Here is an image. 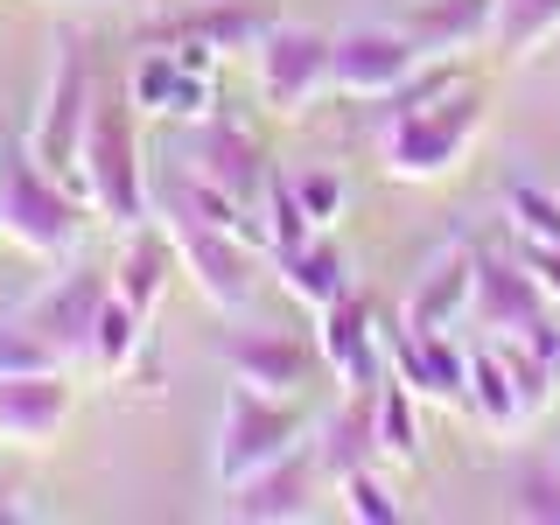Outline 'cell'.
Segmentation results:
<instances>
[{"mask_svg": "<svg viewBox=\"0 0 560 525\" xmlns=\"http://www.w3.org/2000/svg\"><path fill=\"white\" fill-rule=\"evenodd\" d=\"M140 329H148V315H133L127 302H119V294L98 308V329H92V372H98V378H119V372L133 364Z\"/></svg>", "mask_w": 560, "mask_h": 525, "instance_id": "25", "label": "cell"}, {"mask_svg": "<svg viewBox=\"0 0 560 525\" xmlns=\"http://www.w3.org/2000/svg\"><path fill=\"white\" fill-rule=\"evenodd\" d=\"M518 267L539 280V294L560 308V245H518Z\"/></svg>", "mask_w": 560, "mask_h": 525, "instance_id": "32", "label": "cell"}, {"mask_svg": "<svg viewBox=\"0 0 560 525\" xmlns=\"http://www.w3.org/2000/svg\"><path fill=\"white\" fill-rule=\"evenodd\" d=\"M469 329H483L490 343H525L533 358H547L560 372V308L539 294V280L525 267H498L477 253V288H469Z\"/></svg>", "mask_w": 560, "mask_h": 525, "instance_id": "6", "label": "cell"}, {"mask_svg": "<svg viewBox=\"0 0 560 525\" xmlns=\"http://www.w3.org/2000/svg\"><path fill=\"white\" fill-rule=\"evenodd\" d=\"M483 133V92L477 84H442L434 98L420 105H399L393 127H385V175H399V183H434V175H448L455 162L469 154V140Z\"/></svg>", "mask_w": 560, "mask_h": 525, "instance_id": "2", "label": "cell"}, {"mask_svg": "<svg viewBox=\"0 0 560 525\" xmlns=\"http://www.w3.org/2000/svg\"><path fill=\"white\" fill-rule=\"evenodd\" d=\"M294 448H308V413H302V399H273V393H259V385H232V393H224L218 448H210V469H218L224 490L267 477V469L288 463Z\"/></svg>", "mask_w": 560, "mask_h": 525, "instance_id": "4", "label": "cell"}, {"mask_svg": "<svg viewBox=\"0 0 560 525\" xmlns=\"http://www.w3.org/2000/svg\"><path fill=\"white\" fill-rule=\"evenodd\" d=\"M294 197H302V210H308V224H315V232H329V224L343 218V175H329V168L294 175Z\"/></svg>", "mask_w": 560, "mask_h": 525, "instance_id": "30", "label": "cell"}, {"mask_svg": "<svg viewBox=\"0 0 560 525\" xmlns=\"http://www.w3.org/2000/svg\"><path fill=\"white\" fill-rule=\"evenodd\" d=\"M0 154H8V133H0Z\"/></svg>", "mask_w": 560, "mask_h": 525, "instance_id": "33", "label": "cell"}, {"mask_svg": "<svg viewBox=\"0 0 560 525\" xmlns=\"http://www.w3.org/2000/svg\"><path fill=\"white\" fill-rule=\"evenodd\" d=\"M504 218H512L518 245H560V197L539 183H518L512 197H504Z\"/></svg>", "mask_w": 560, "mask_h": 525, "instance_id": "26", "label": "cell"}, {"mask_svg": "<svg viewBox=\"0 0 560 525\" xmlns=\"http://www.w3.org/2000/svg\"><path fill=\"white\" fill-rule=\"evenodd\" d=\"M14 372H70V364L43 337H35L22 315H8V323H0V378H14Z\"/></svg>", "mask_w": 560, "mask_h": 525, "instance_id": "29", "label": "cell"}, {"mask_svg": "<svg viewBox=\"0 0 560 525\" xmlns=\"http://www.w3.org/2000/svg\"><path fill=\"white\" fill-rule=\"evenodd\" d=\"M224 364H232L238 385H259L273 399H302L315 350L294 329H238V337H224Z\"/></svg>", "mask_w": 560, "mask_h": 525, "instance_id": "15", "label": "cell"}, {"mask_svg": "<svg viewBox=\"0 0 560 525\" xmlns=\"http://www.w3.org/2000/svg\"><path fill=\"white\" fill-rule=\"evenodd\" d=\"M273 273H280V288H288L302 308H315V315L350 294V267H343V253H337V245H329L323 232H315L308 245H294V253H280V259H273Z\"/></svg>", "mask_w": 560, "mask_h": 525, "instance_id": "19", "label": "cell"}, {"mask_svg": "<svg viewBox=\"0 0 560 525\" xmlns=\"http://www.w3.org/2000/svg\"><path fill=\"white\" fill-rule=\"evenodd\" d=\"M267 28H273L267 8H253V0H218V8H189L183 22H162L154 43H210L224 57V49H259Z\"/></svg>", "mask_w": 560, "mask_h": 525, "instance_id": "17", "label": "cell"}, {"mask_svg": "<svg viewBox=\"0 0 560 525\" xmlns=\"http://www.w3.org/2000/svg\"><path fill=\"white\" fill-rule=\"evenodd\" d=\"M78 210H84L78 189L35 162L28 140H8V154H0V232L22 245L28 259L63 267L78 253V224H84Z\"/></svg>", "mask_w": 560, "mask_h": 525, "instance_id": "1", "label": "cell"}, {"mask_svg": "<svg viewBox=\"0 0 560 525\" xmlns=\"http://www.w3.org/2000/svg\"><path fill=\"white\" fill-rule=\"evenodd\" d=\"M372 448H378V463H413L420 455V413H413V385L407 378H378L372 385Z\"/></svg>", "mask_w": 560, "mask_h": 525, "instance_id": "23", "label": "cell"}, {"mask_svg": "<svg viewBox=\"0 0 560 525\" xmlns=\"http://www.w3.org/2000/svg\"><path fill=\"white\" fill-rule=\"evenodd\" d=\"M329 57H337V35L273 22L267 35H259V49H253L267 113H302V105L323 98V92H329Z\"/></svg>", "mask_w": 560, "mask_h": 525, "instance_id": "8", "label": "cell"}, {"mask_svg": "<svg viewBox=\"0 0 560 525\" xmlns=\"http://www.w3.org/2000/svg\"><path fill=\"white\" fill-rule=\"evenodd\" d=\"M162 232L175 245V259H183V273L197 280V294L218 315H238L245 302H253V245H245L238 232H218V224L189 218V210H162Z\"/></svg>", "mask_w": 560, "mask_h": 525, "instance_id": "7", "label": "cell"}, {"mask_svg": "<svg viewBox=\"0 0 560 525\" xmlns=\"http://www.w3.org/2000/svg\"><path fill=\"white\" fill-rule=\"evenodd\" d=\"M490 22H498V0H428L413 14V35H420V49L455 57L469 43H490Z\"/></svg>", "mask_w": 560, "mask_h": 525, "instance_id": "22", "label": "cell"}, {"mask_svg": "<svg viewBox=\"0 0 560 525\" xmlns=\"http://www.w3.org/2000/svg\"><path fill=\"white\" fill-rule=\"evenodd\" d=\"M315 358L329 364V378L350 385V393H372V385L385 378V329L378 315L364 302H329L323 315H315Z\"/></svg>", "mask_w": 560, "mask_h": 525, "instance_id": "11", "label": "cell"}, {"mask_svg": "<svg viewBox=\"0 0 560 525\" xmlns=\"http://www.w3.org/2000/svg\"><path fill=\"white\" fill-rule=\"evenodd\" d=\"M259 224H267V253H273V259H280V253H294V245H308V238H315L308 210H302V197H294V183H280V175L267 183V218H259Z\"/></svg>", "mask_w": 560, "mask_h": 525, "instance_id": "28", "label": "cell"}, {"mask_svg": "<svg viewBox=\"0 0 560 525\" xmlns=\"http://www.w3.org/2000/svg\"><path fill=\"white\" fill-rule=\"evenodd\" d=\"M127 98L133 113H154V119H210V70H189L175 49H148Z\"/></svg>", "mask_w": 560, "mask_h": 525, "instance_id": "16", "label": "cell"}, {"mask_svg": "<svg viewBox=\"0 0 560 525\" xmlns=\"http://www.w3.org/2000/svg\"><path fill=\"white\" fill-rule=\"evenodd\" d=\"M197 183H210L218 197H232L245 210H259L267 203V183H273V168H267V154H259V140L253 133H238L232 119H203V133H197Z\"/></svg>", "mask_w": 560, "mask_h": 525, "instance_id": "12", "label": "cell"}, {"mask_svg": "<svg viewBox=\"0 0 560 525\" xmlns=\"http://www.w3.org/2000/svg\"><path fill=\"white\" fill-rule=\"evenodd\" d=\"M428 63L413 28H350L337 35V57H329V84L350 98H399V84Z\"/></svg>", "mask_w": 560, "mask_h": 525, "instance_id": "10", "label": "cell"}, {"mask_svg": "<svg viewBox=\"0 0 560 525\" xmlns=\"http://www.w3.org/2000/svg\"><path fill=\"white\" fill-rule=\"evenodd\" d=\"M323 463H315V442L294 448L288 463H273L267 477L238 483L232 504H224V518H245V525H288V518H308L315 512V490H323Z\"/></svg>", "mask_w": 560, "mask_h": 525, "instance_id": "13", "label": "cell"}, {"mask_svg": "<svg viewBox=\"0 0 560 525\" xmlns=\"http://www.w3.org/2000/svg\"><path fill=\"white\" fill-rule=\"evenodd\" d=\"M560 35V0H498V22H490V43L504 57H533L539 43Z\"/></svg>", "mask_w": 560, "mask_h": 525, "instance_id": "24", "label": "cell"}, {"mask_svg": "<svg viewBox=\"0 0 560 525\" xmlns=\"http://www.w3.org/2000/svg\"><path fill=\"white\" fill-rule=\"evenodd\" d=\"M168 259H175L168 232L148 238V224H140V232H127V253H119V267H113V294H119L133 315H154V302L168 294Z\"/></svg>", "mask_w": 560, "mask_h": 525, "instance_id": "21", "label": "cell"}, {"mask_svg": "<svg viewBox=\"0 0 560 525\" xmlns=\"http://www.w3.org/2000/svg\"><path fill=\"white\" fill-rule=\"evenodd\" d=\"M512 512L518 518H539V525H560V469H533V477H518Z\"/></svg>", "mask_w": 560, "mask_h": 525, "instance_id": "31", "label": "cell"}, {"mask_svg": "<svg viewBox=\"0 0 560 525\" xmlns=\"http://www.w3.org/2000/svg\"><path fill=\"white\" fill-rule=\"evenodd\" d=\"M469 288H477V253H448L442 267L413 288L407 302V329H463L469 315Z\"/></svg>", "mask_w": 560, "mask_h": 525, "instance_id": "20", "label": "cell"}, {"mask_svg": "<svg viewBox=\"0 0 560 525\" xmlns=\"http://www.w3.org/2000/svg\"><path fill=\"white\" fill-rule=\"evenodd\" d=\"M78 189L113 232H140L154 218L148 210V175H140V140H133V98L92 105V127L78 148Z\"/></svg>", "mask_w": 560, "mask_h": 525, "instance_id": "3", "label": "cell"}, {"mask_svg": "<svg viewBox=\"0 0 560 525\" xmlns=\"http://www.w3.org/2000/svg\"><path fill=\"white\" fill-rule=\"evenodd\" d=\"M92 105H98L92 98V49H84L78 35H57V57H49V84H43V105H35L28 148H35V162L49 175H63L70 189H78V148H84V127H92Z\"/></svg>", "mask_w": 560, "mask_h": 525, "instance_id": "5", "label": "cell"}, {"mask_svg": "<svg viewBox=\"0 0 560 525\" xmlns=\"http://www.w3.org/2000/svg\"><path fill=\"white\" fill-rule=\"evenodd\" d=\"M337 498H343V518H358V525H399V518H407V504H393V490L378 483L372 463L350 469V477H337Z\"/></svg>", "mask_w": 560, "mask_h": 525, "instance_id": "27", "label": "cell"}, {"mask_svg": "<svg viewBox=\"0 0 560 525\" xmlns=\"http://www.w3.org/2000/svg\"><path fill=\"white\" fill-rule=\"evenodd\" d=\"M105 302H113V280L92 273V267H70V273H57L35 302H22L14 315H22L35 337L70 364V358H92V329H98V308Z\"/></svg>", "mask_w": 560, "mask_h": 525, "instance_id": "9", "label": "cell"}, {"mask_svg": "<svg viewBox=\"0 0 560 525\" xmlns=\"http://www.w3.org/2000/svg\"><path fill=\"white\" fill-rule=\"evenodd\" d=\"M70 428V378L63 372H14L0 378V442L49 448Z\"/></svg>", "mask_w": 560, "mask_h": 525, "instance_id": "14", "label": "cell"}, {"mask_svg": "<svg viewBox=\"0 0 560 525\" xmlns=\"http://www.w3.org/2000/svg\"><path fill=\"white\" fill-rule=\"evenodd\" d=\"M463 407H477V420L490 434H518L525 420V393L512 378V364H504L498 343H469V385H463Z\"/></svg>", "mask_w": 560, "mask_h": 525, "instance_id": "18", "label": "cell"}]
</instances>
